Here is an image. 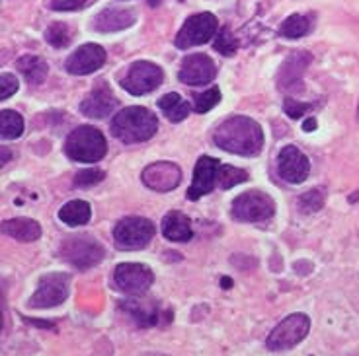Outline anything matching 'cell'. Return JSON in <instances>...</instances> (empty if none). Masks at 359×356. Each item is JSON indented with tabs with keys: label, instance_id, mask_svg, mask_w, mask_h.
<instances>
[{
	"label": "cell",
	"instance_id": "obj_1",
	"mask_svg": "<svg viewBox=\"0 0 359 356\" xmlns=\"http://www.w3.org/2000/svg\"><path fill=\"white\" fill-rule=\"evenodd\" d=\"M213 141L219 148L238 156H258L264 148L260 123L244 115H233L217 127Z\"/></svg>",
	"mask_w": 359,
	"mask_h": 356
},
{
	"label": "cell",
	"instance_id": "obj_2",
	"mask_svg": "<svg viewBox=\"0 0 359 356\" xmlns=\"http://www.w3.org/2000/svg\"><path fill=\"white\" fill-rule=\"evenodd\" d=\"M109 131L117 141L126 144L144 143L153 138L158 131V121L156 117L147 109V107H126L111 119Z\"/></svg>",
	"mask_w": 359,
	"mask_h": 356
},
{
	"label": "cell",
	"instance_id": "obj_3",
	"mask_svg": "<svg viewBox=\"0 0 359 356\" xmlns=\"http://www.w3.org/2000/svg\"><path fill=\"white\" fill-rule=\"evenodd\" d=\"M108 144H106V136L100 133L96 127L82 125L74 129L65 143V152L67 156L74 162H82V164H94L100 162L106 156Z\"/></svg>",
	"mask_w": 359,
	"mask_h": 356
},
{
	"label": "cell",
	"instance_id": "obj_4",
	"mask_svg": "<svg viewBox=\"0 0 359 356\" xmlns=\"http://www.w3.org/2000/svg\"><path fill=\"white\" fill-rule=\"evenodd\" d=\"M59 255L74 269L88 271L102 263V259L106 257V250L102 248V243L96 238L81 234V236L65 238L59 248Z\"/></svg>",
	"mask_w": 359,
	"mask_h": 356
},
{
	"label": "cell",
	"instance_id": "obj_5",
	"mask_svg": "<svg viewBox=\"0 0 359 356\" xmlns=\"http://www.w3.org/2000/svg\"><path fill=\"white\" fill-rule=\"evenodd\" d=\"M154 224L143 216H127L114 228V241L119 251L144 250L153 240Z\"/></svg>",
	"mask_w": 359,
	"mask_h": 356
},
{
	"label": "cell",
	"instance_id": "obj_6",
	"mask_svg": "<svg viewBox=\"0 0 359 356\" xmlns=\"http://www.w3.org/2000/svg\"><path fill=\"white\" fill-rule=\"evenodd\" d=\"M311 331V320L306 313H291L285 320L278 323L273 331L269 333L266 347L273 353L289 350L297 347L299 343H303Z\"/></svg>",
	"mask_w": 359,
	"mask_h": 356
},
{
	"label": "cell",
	"instance_id": "obj_7",
	"mask_svg": "<svg viewBox=\"0 0 359 356\" xmlns=\"http://www.w3.org/2000/svg\"><path fill=\"white\" fill-rule=\"evenodd\" d=\"M71 292V276L67 273H47L39 278L37 290L29 298V306L37 310H47L63 304Z\"/></svg>",
	"mask_w": 359,
	"mask_h": 356
},
{
	"label": "cell",
	"instance_id": "obj_8",
	"mask_svg": "<svg viewBox=\"0 0 359 356\" xmlns=\"http://www.w3.org/2000/svg\"><path fill=\"white\" fill-rule=\"evenodd\" d=\"M276 213V203L268 193L246 191L233 203V216L241 222H264Z\"/></svg>",
	"mask_w": 359,
	"mask_h": 356
},
{
	"label": "cell",
	"instance_id": "obj_9",
	"mask_svg": "<svg viewBox=\"0 0 359 356\" xmlns=\"http://www.w3.org/2000/svg\"><path fill=\"white\" fill-rule=\"evenodd\" d=\"M217 29H219V22L213 14H209V12L194 14L186 20V24L182 26L178 36L174 39V43L178 49H189L196 45H203L217 36Z\"/></svg>",
	"mask_w": 359,
	"mask_h": 356
},
{
	"label": "cell",
	"instance_id": "obj_10",
	"mask_svg": "<svg viewBox=\"0 0 359 356\" xmlns=\"http://www.w3.org/2000/svg\"><path fill=\"white\" fill-rule=\"evenodd\" d=\"M164 80V72L158 64L149 63V61H137L129 66L126 78L121 80V86L133 94V96H144L153 92Z\"/></svg>",
	"mask_w": 359,
	"mask_h": 356
},
{
	"label": "cell",
	"instance_id": "obj_11",
	"mask_svg": "<svg viewBox=\"0 0 359 356\" xmlns=\"http://www.w3.org/2000/svg\"><path fill=\"white\" fill-rule=\"evenodd\" d=\"M114 283L121 292L141 296L154 283V273L141 263H121L114 271Z\"/></svg>",
	"mask_w": 359,
	"mask_h": 356
},
{
	"label": "cell",
	"instance_id": "obj_12",
	"mask_svg": "<svg viewBox=\"0 0 359 356\" xmlns=\"http://www.w3.org/2000/svg\"><path fill=\"white\" fill-rule=\"evenodd\" d=\"M221 169L223 164L211 156H201L194 169V181L188 189L189 201H198L203 195H209L211 191L221 187Z\"/></svg>",
	"mask_w": 359,
	"mask_h": 356
},
{
	"label": "cell",
	"instance_id": "obj_13",
	"mask_svg": "<svg viewBox=\"0 0 359 356\" xmlns=\"http://www.w3.org/2000/svg\"><path fill=\"white\" fill-rule=\"evenodd\" d=\"M278 171L287 183H303L311 173V162L297 146L287 144L279 152Z\"/></svg>",
	"mask_w": 359,
	"mask_h": 356
},
{
	"label": "cell",
	"instance_id": "obj_14",
	"mask_svg": "<svg viewBox=\"0 0 359 356\" xmlns=\"http://www.w3.org/2000/svg\"><path fill=\"white\" fill-rule=\"evenodd\" d=\"M141 179L149 189L158 191V193H166V191H172L180 185L182 169L174 162H154L143 169Z\"/></svg>",
	"mask_w": 359,
	"mask_h": 356
},
{
	"label": "cell",
	"instance_id": "obj_15",
	"mask_svg": "<svg viewBox=\"0 0 359 356\" xmlns=\"http://www.w3.org/2000/svg\"><path fill=\"white\" fill-rule=\"evenodd\" d=\"M217 76L215 63L203 53L188 55L182 66H180L178 78L180 82L188 84V86H203L209 84Z\"/></svg>",
	"mask_w": 359,
	"mask_h": 356
},
{
	"label": "cell",
	"instance_id": "obj_16",
	"mask_svg": "<svg viewBox=\"0 0 359 356\" xmlns=\"http://www.w3.org/2000/svg\"><path fill=\"white\" fill-rule=\"evenodd\" d=\"M106 63V51L96 43H86L79 47L74 53L67 59L65 71L74 76H86L94 71L102 69Z\"/></svg>",
	"mask_w": 359,
	"mask_h": 356
},
{
	"label": "cell",
	"instance_id": "obj_17",
	"mask_svg": "<svg viewBox=\"0 0 359 356\" xmlns=\"http://www.w3.org/2000/svg\"><path fill=\"white\" fill-rule=\"evenodd\" d=\"M313 61V57L306 51H297L291 53L285 59V63L281 64L278 74V88L283 92L289 90H303V74L309 69V64Z\"/></svg>",
	"mask_w": 359,
	"mask_h": 356
},
{
	"label": "cell",
	"instance_id": "obj_18",
	"mask_svg": "<svg viewBox=\"0 0 359 356\" xmlns=\"http://www.w3.org/2000/svg\"><path fill=\"white\" fill-rule=\"evenodd\" d=\"M117 107V98L111 94V90L100 82L96 88L90 92L86 98L82 99L81 111L82 115L92 117V119H106Z\"/></svg>",
	"mask_w": 359,
	"mask_h": 356
},
{
	"label": "cell",
	"instance_id": "obj_19",
	"mask_svg": "<svg viewBox=\"0 0 359 356\" xmlns=\"http://www.w3.org/2000/svg\"><path fill=\"white\" fill-rule=\"evenodd\" d=\"M121 312H126L139 327H154L162 320L161 306L156 300H147V298H131L119 302Z\"/></svg>",
	"mask_w": 359,
	"mask_h": 356
},
{
	"label": "cell",
	"instance_id": "obj_20",
	"mask_svg": "<svg viewBox=\"0 0 359 356\" xmlns=\"http://www.w3.org/2000/svg\"><path fill=\"white\" fill-rule=\"evenodd\" d=\"M137 22V14L129 8H106L92 20V29L100 34H111L119 29H127Z\"/></svg>",
	"mask_w": 359,
	"mask_h": 356
},
{
	"label": "cell",
	"instance_id": "obj_21",
	"mask_svg": "<svg viewBox=\"0 0 359 356\" xmlns=\"http://www.w3.org/2000/svg\"><path fill=\"white\" fill-rule=\"evenodd\" d=\"M162 234L170 241H189L194 238L189 218L180 211H170L162 218Z\"/></svg>",
	"mask_w": 359,
	"mask_h": 356
},
{
	"label": "cell",
	"instance_id": "obj_22",
	"mask_svg": "<svg viewBox=\"0 0 359 356\" xmlns=\"http://www.w3.org/2000/svg\"><path fill=\"white\" fill-rule=\"evenodd\" d=\"M2 232L10 238H14V240L29 243V241L39 240L41 226L32 218H10V220L2 222Z\"/></svg>",
	"mask_w": 359,
	"mask_h": 356
},
{
	"label": "cell",
	"instance_id": "obj_23",
	"mask_svg": "<svg viewBox=\"0 0 359 356\" xmlns=\"http://www.w3.org/2000/svg\"><path fill=\"white\" fill-rule=\"evenodd\" d=\"M16 69L22 72V76L32 86L43 84L47 74H49V64L45 63L41 57H37V55H24V57H20L18 61H16Z\"/></svg>",
	"mask_w": 359,
	"mask_h": 356
},
{
	"label": "cell",
	"instance_id": "obj_24",
	"mask_svg": "<svg viewBox=\"0 0 359 356\" xmlns=\"http://www.w3.org/2000/svg\"><path fill=\"white\" fill-rule=\"evenodd\" d=\"M158 107H161L162 113L168 117V121H172V123H180V121H184L189 115V104L186 99H182V96L176 94V92H170V94L162 96L158 99Z\"/></svg>",
	"mask_w": 359,
	"mask_h": 356
},
{
	"label": "cell",
	"instance_id": "obj_25",
	"mask_svg": "<svg viewBox=\"0 0 359 356\" xmlns=\"http://www.w3.org/2000/svg\"><path fill=\"white\" fill-rule=\"evenodd\" d=\"M92 216V208L86 201H71L59 211V218L61 222L69 224V226H84Z\"/></svg>",
	"mask_w": 359,
	"mask_h": 356
},
{
	"label": "cell",
	"instance_id": "obj_26",
	"mask_svg": "<svg viewBox=\"0 0 359 356\" xmlns=\"http://www.w3.org/2000/svg\"><path fill=\"white\" fill-rule=\"evenodd\" d=\"M24 133V119L12 109L0 111V136L4 141H14Z\"/></svg>",
	"mask_w": 359,
	"mask_h": 356
},
{
	"label": "cell",
	"instance_id": "obj_27",
	"mask_svg": "<svg viewBox=\"0 0 359 356\" xmlns=\"http://www.w3.org/2000/svg\"><path fill=\"white\" fill-rule=\"evenodd\" d=\"M311 31V22L305 16H301V14H293V16H289L281 27H279V34L283 37H287V39H299V37L306 36Z\"/></svg>",
	"mask_w": 359,
	"mask_h": 356
},
{
	"label": "cell",
	"instance_id": "obj_28",
	"mask_svg": "<svg viewBox=\"0 0 359 356\" xmlns=\"http://www.w3.org/2000/svg\"><path fill=\"white\" fill-rule=\"evenodd\" d=\"M45 39L53 45L55 49H63V47H67V45L71 43V29H69V26L63 24V22H55V24H51V26L47 27Z\"/></svg>",
	"mask_w": 359,
	"mask_h": 356
},
{
	"label": "cell",
	"instance_id": "obj_29",
	"mask_svg": "<svg viewBox=\"0 0 359 356\" xmlns=\"http://www.w3.org/2000/svg\"><path fill=\"white\" fill-rule=\"evenodd\" d=\"M219 101H221V90L217 88V86L205 90V92H201V94H194V109H196L198 113H207V111H211Z\"/></svg>",
	"mask_w": 359,
	"mask_h": 356
},
{
	"label": "cell",
	"instance_id": "obj_30",
	"mask_svg": "<svg viewBox=\"0 0 359 356\" xmlns=\"http://www.w3.org/2000/svg\"><path fill=\"white\" fill-rule=\"evenodd\" d=\"M297 205H299V208L306 214L318 213L324 206L323 191H320V189H311V191H306V193H303V195L299 197Z\"/></svg>",
	"mask_w": 359,
	"mask_h": 356
},
{
	"label": "cell",
	"instance_id": "obj_31",
	"mask_svg": "<svg viewBox=\"0 0 359 356\" xmlns=\"http://www.w3.org/2000/svg\"><path fill=\"white\" fill-rule=\"evenodd\" d=\"M213 47H215V51H219L224 57H233L236 53V49H238V43H236V39H234V36L231 34L229 27H221L219 34L215 36Z\"/></svg>",
	"mask_w": 359,
	"mask_h": 356
},
{
	"label": "cell",
	"instance_id": "obj_32",
	"mask_svg": "<svg viewBox=\"0 0 359 356\" xmlns=\"http://www.w3.org/2000/svg\"><path fill=\"white\" fill-rule=\"evenodd\" d=\"M248 179V173L241 168H234V166H229V164H223V169H221V187L231 189L234 185H241Z\"/></svg>",
	"mask_w": 359,
	"mask_h": 356
},
{
	"label": "cell",
	"instance_id": "obj_33",
	"mask_svg": "<svg viewBox=\"0 0 359 356\" xmlns=\"http://www.w3.org/2000/svg\"><path fill=\"white\" fill-rule=\"evenodd\" d=\"M106 179V173L98 168H90L82 169L74 176V185L76 187H92V185H98Z\"/></svg>",
	"mask_w": 359,
	"mask_h": 356
},
{
	"label": "cell",
	"instance_id": "obj_34",
	"mask_svg": "<svg viewBox=\"0 0 359 356\" xmlns=\"http://www.w3.org/2000/svg\"><path fill=\"white\" fill-rule=\"evenodd\" d=\"M18 80H16L14 74H8V72L0 74V99H2V101L8 99L10 96H14V94L18 92Z\"/></svg>",
	"mask_w": 359,
	"mask_h": 356
},
{
	"label": "cell",
	"instance_id": "obj_35",
	"mask_svg": "<svg viewBox=\"0 0 359 356\" xmlns=\"http://www.w3.org/2000/svg\"><path fill=\"white\" fill-rule=\"evenodd\" d=\"M311 107H313L311 104H303V101H297V99L293 98H287L283 101V111H285L291 119H301Z\"/></svg>",
	"mask_w": 359,
	"mask_h": 356
},
{
	"label": "cell",
	"instance_id": "obj_36",
	"mask_svg": "<svg viewBox=\"0 0 359 356\" xmlns=\"http://www.w3.org/2000/svg\"><path fill=\"white\" fill-rule=\"evenodd\" d=\"M88 4V0H51V10L55 12H72Z\"/></svg>",
	"mask_w": 359,
	"mask_h": 356
},
{
	"label": "cell",
	"instance_id": "obj_37",
	"mask_svg": "<svg viewBox=\"0 0 359 356\" xmlns=\"http://www.w3.org/2000/svg\"><path fill=\"white\" fill-rule=\"evenodd\" d=\"M26 323L29 325H37V327H45V329H51L53 327V321H37V320H29V318H24Z\"/></svg>",
	"mask_w": 359,
	"mask_h": 356
},
{
	"label": "cell",
	"instance_id": "obj_38",
	"mask_svg": "<svg viewBox=\"0 0 359 356\" xmlns=\"http://www.w3.org/2000/svg\"><path fill=\"white\" fill-rule=\"evenodd\" d=\"M0 154H2V158H0V166H4V164H8L10 160V150L6 146H0Z\"/></svg>",
	"mask_w": 359,
	"mask_h": 356
},
{
	"label": "cell",
	"instance_id": "obj_39",
	"mask_svg": "<svg viewBox=\"0 0 359 356\" xmlns=\"http://www.w3.org/2000/svg\"><path fill=\"white\" fill-rule=\"evenodd\" d=\"M303 129H305L306 133H309V131H314V129H316V119H314V117H309L305 123H303Z\"/></svg>",
	"mask_w": 359,
	"mask_h": 356
},
{
	"label": "cell",
	"instance_id": "obj_40",
	"mask_svg": "<svg viewBox=\"0 0 359 356\" xmlns=\"http://www.w3.org/2000/svg\"><path fill=\"white\" fill-rule=\"evenodd\" d=\"M221 285H223L224 290H229V288L233 286V280H231L229 276H223V278H221Z\"/></svg>",
	"mask_w": 359,
	"mask_h": 356
},
{
	"label": "cell",
	"instance_id": "obj_41",
	"mask_svg": "<svg viewBox=\"0 0 359 356\" xmlns=\"http://www.w3.org/2000/svg\"><path fill=\"white\" fill-rule=\"evenodd\" d=\"M358 117H359V107H358Z\"/></svg>",
	"mask_w": 359,
	"mask_h": 356
}]
</instances>
